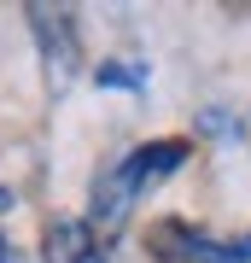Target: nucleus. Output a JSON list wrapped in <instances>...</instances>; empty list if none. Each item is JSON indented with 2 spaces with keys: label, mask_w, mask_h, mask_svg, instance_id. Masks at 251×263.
<instances>
[{
  "label": "nucleus",
  "mask_w": 251,
  "mask_h": 263,
  "mask_svg": "<svg viewBox=\"0 0 251 263\" xmlns=\"http://www.w3.org/2000/svg\"><path fill=\"white\" fill-rule=\"evenodd\" d=\"M181 164H187V141H146V146L123 152V158L105 170L100 181H93V205H88V228H93V240H105V234L117 240V228H123V216L134 211V199L146 193L152 181L176 176Z\"/></svg>",
  "instance_id": "nucleus-1"
},
{
  "label": "nucleus",
  "mask_w": 251,
  "mask_h": 263,
  "mask_svg": "<svg viewBox=\"0 0 251 263\" xmlns=\"http://www.w3.org/2000/svg\"><path fill=\"white\" fill-rule=\"evenodd\" d=\"M29 29H35V53H41V70H47V88H70L76 65H82L76 12H65V6H29Z\"/></svg>",
  "instance_id": "nucleus-2"
},
{
  "label": "nucleus",
  "mask_w": 251,
  "mask_h": 263,
  "mask_svg": "<svg viewBox=\"0 0 251 263\" xmlns=\"http://www.w3.org/2000/svg\"><path fill=\"white\" fill-rule=\"evenodd\" d=\"M41 263H105V246L93 240L88 216H53L41 234Z\"/></svg>",
  "instance_id": "nucleus-3"
},
{
  "label": "nucleus",
  "mask_w": 251,
  "mask_h": 263,
  "mask_svg": "<svg viewBox=\"0 0 251 263\" xmlns=\"http://www.w3.org/2000/svg\"><path fill=\"white\" fill-rule=\"evenodd\" d=\"M100 82L105 88H140V65H105Z\"/></svg>",
  "instance_id": "nucleus-4"
},
{
  "label": "nucleus",
  "mask_w": 251,
  "mask_h": 263,
  "mask_svg": "<svg viewBox=\"0 0 251 263\" xmlns=\"http://www.w3.org/2000/svg\"><path fill=\"white\" fill-rule=\"evenodd\" d=\"M0 263H12V246H6V234H0Z\"/></svg>",
  "instance_id": "nucleus-5"
}]
</instances>
